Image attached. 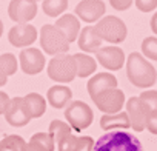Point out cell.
Instances as JSON below:
<instances>
[{
  "label": "cell",
  "mask_w": 157,
  "mask_h": 151,
  "mask_svg": "<svg viewBox=\"0 0 157 151\" xmlns=\"http://www.w3.org/2000/svg\"><path fill=\"white\" fill-rule=\"evenodd\" d=\"M126 77L137 88H149L157 82V71L140 52H131L126 59Z\"/></svg>",
  "instance_id": "obj_1"
},
{
  "label": "cell",
  "mask_w": 157,
  "mask_h": 151,
  "mask_svg": "<svg viewBox=\"0 0 157 151\" xmlns=\"http://www.w3.org/2000/svg\"><path fill=\"white\" fill-rule=\"evenodd\" d=\"M93 151H143V146L134 134L114 130L100 136L94 142Z\"/></svg>",
  "instance_id": "obj_2"
},
{
  "label": "cell",
  "mask_w": 157,
  "mask_h": 151,
  "mask_svg": "<svg viewBox=\"0 0 157 151\" xmlns=\"http://www.w3.org/2000/svg\"><path fill=\"white\" fill-rule=\"evenodd\" d=\"M48 133L54 136L57 151H80L93 140V137L90 136H83V137L74 136L71 126L62 120H52Z\"/></svg>",
  "instance_id": "obj_3"
},
{
  "label": "cell",
  "mask_w": 157,
  "mask_h": 151,
  "mask_svg": "<svg viewBox=\"0 0 157 151\" xmlns=\"http://www.w3.org/2000/svg\"><path fill=\"white\" fill-rule=\"evenodd\" d=\"M48 77L57 83H69L77 77V65L74 56L59 54L49 60L48 65Z\"/></svg>",
  "instance_id": "obj_4"
},
{
  "label": "cell",
  "mask_w": 157,
  "mask_h": 151,
  "mask_svg": "<svg viewBox=\"0 0 157 151\" xmlns=\"http://www.w3.org/2000/svg\"><path fill=\"white\" fill-rule=\"evenodd\" d=\"M40 45L46 54L59 56L66 54L69 49V42L66 36L56 25H43L40 29Z\"/></svg>",
  "instance_id": "obj_5"
},
{
  "label": "cell",
  "mask_w": 157,
  "mask_h": 151,
  "mask_svg": "<svg viewBox=\"0 0 157 151\" xmlns=\"http://www.w3.org/2000/svg\"><path fill=\"white\" fill-rule=\"evenodd\" d=\"M65 119L66 123L75 131H83L93 123L94 113L88 103L82 100H72L65 108Z\"/></svg>",
  "instance_id": "obj_6"
},
{
  "label": "cell",
  "mask_w": 157,
  "mask_h": 151,
  "mask_svg": "<svg viewBox=\"0 0 157 151\" xmlns=\"http://www.w3.org/2000/svg\"><path fill=\"white\" fill-rule=\"evenodd\" d=\"M94 28H96V33L99 34V37L109 43H122L128 34L125 22L116 16L102 17Z\"/></svg>",
  "instance_id": "obj_7"
},
{
  "label": "cell",
  "mask_w": 157,
  "mask_h": 151,
  "mask_svg": "<svg viewBox=\"0 0 157 151\" xmlns=\"http://www.w3.org/2000/svg\"><path fill=\"white\" fill-rule=\"evenodd\" d=\"M93 102L96 103V106L103 111L105 114H117L122 111L123 103H125V94L122 90L119 88H111V90H105L102 93H99Z\"/></svg>",
  "instance_id": "obj_8"
},
{
  "label": "cell",
  "mask_w": 157,
  "mask_h": 151,
  "mask_svg": "<svg viewBox=\"0 0 157 151\" xmlns=\"http://www.w3.org/2000/svg\"><path fill=\"white\" fill-rule=\"evenodd\" d=\"M3 116H5L6 122L11 126H16V128L26 126L33 120L25 97H14V99H11V102H10V105H8V108H6Z\"/></svg>",
  "instance_id": "obj_9"
},
{
  "label": "cell",
  "mask_w": 157,
  "mask_h": 151,
  "mask_svg": "<svg viewBox=\"0 0 157 151\" xmlns=\"http://www.w3.org/2000/svg\"><path fill=\"white\" fill-rule=\"evenodd\" d=\"M8 16L16 23H28L37 16L36 0H11L8 6Z\"/></svg>",
  "instance_id": "obj_10"
},
{
  "label": "cell",
  "mask_w": 157,
  "mask_h": 151,
  "mask_svg": "<svg viewBox=\"0 0 157 151\" xmlns=\"http://www.w3.org/2000/svg\"><path fill=\"white\" fill-rule=\"evenodd\" d=\"M149 113L151 110L140 100V97H129L126 100V114L134 131L140 133L146 128V117Z\"/></svg>",
  "instance_id": "obj_11"
},
{
  "label": "cell",
  "mask_w": 157,
  "mask_h": 151,
  "mask_svg": "<svg viewBox=\"0 0 157 151\" xmlns=\"http://www.w3.org/2000/svg\"><path fill=\"white\" fill-rule=\"evenodd\" d=\"M19 62H20L22 71L28 76H36V74L42 72V69L45 68V63H46L43 52L37 48L22 49V52L19 56Z\"/></svg>",
  "instance_id": "obj_12"
},
{
  "label": "cell",
  "mask_w": 157,
  "mask_h": 151,
  "mask_svg": "<svg viewBox=\"0 0 157 151\" xmlns=\"http://www.w3.org/2000/svg\"><path fill=\"white\" fill-rule=\"evenodd\" d=\"M8 40L16 48H26L37 40V29L29 23H17L10 29Z\"/></svg>",
  "instance_id": "obj_13"
},
{
  "label": "cell",
  "mask_w": 157,
  "mask_h": 151,
  "mask_svg": "<svg viewBox=\"0 0 157 151\" xmlns=\"http://www.w3.org/2000/svg\"><path fill=\"white\" fill-rule=\"evenodd\" d=\"M105 10L106 6L102 0H82L75 6V16L86 23H94L103 17Z\"/></svg>",
  "instance_id": "obj_14"
},
{
  "label": "cell",
  "mask_w": 157,
  "mask_h": 151,
  "mask_svg": "<svg viewBox=\"0 0 157 151\" xmlns=\"http://www.w3.org/2000/svg\"><path fill=\"white\" fill-rule=\"evenodd\" d=\"M96 59L103 68L119 71L125 63V52L119 46H103L96 52Z\"/></svg>",
  "instance_id": "obj_15"
},
{
  "label": "cell",
  "mask_w": 157,
  "mask_h": 151,
  "mask_svg": "<svg viewBox=\"0 0 157 151\" xmlns=\"http://www.w3.org/2000/svg\"><path fill=\"white\" fill-rule=\"evenodd\" d=\"M88 94L91 99H94L99 93L105 91V90H111V88H117V79L116 76L111 72H99L94 74L93 77L88 80Z\"/></svg>",
  "instance_id": "obj_16"
},
{
  "label": "cell",
  "mask_w": 157,
  "mask_h": 151,
  "mask_svg": "<svg viewBox=\"0 0 157 151\" xmlns=\"http://www.w3.org/2000/svg\"><path fill=\"white\" fill-rule=\"evenodd\" d=\"M46 102L56 110L66 108L72 102V91L65 85H54L46 93Z\"/></svg>",
  "instance_id": "obj_17"
},
{
  "label": "cell",
  "mask_w": 157,
  "mask_h": 151,
  "mask_svg": "<svg viewBox=\"0 0 157 151\" xmlns=\"http://www.w3.org/2000/svg\"><path fill=\"white\" fill-rule=\"evenodd\" d=\"M78 42V48L85 52H97L102 48V39L99 37V34L96 33L94 26H86L83 29H80V34L77 37Z\"/></svg>",
  "instance_id": "obj_18"
},
{
  "label": "cell",
  "mask_w": 157,
  "mask_h": 151,
  "mask_svg": "<svg viewBox=\"0 0 157 151\" xmlns=\"http://www.w3.org/2000/svg\"><path fill=\"white\" fill-rule=\"evenodd\" d=\"M54 25L66 36L69 43L74 42L78 37V34H80V20L74 14H63L62 17L57 19V22Z\"/></svg>",
  "instance_id": "obj_19"
},
{
  "label": "cell",
  "mask_w": 157,
  "mask_h": 151,
  "mask_svg": "<svg viewBox=\"0 0 157 151\" xmlns=\"http://www.w3.org/2000/svg\"><path fill=\"white\" fill-rule=\"evenodd\" d=\"M100 128L108 131H114V130H126L131 128L129 123V117L126 114V111H120L117 114H103L100 119Z\"/></svg>",
  "instance_id": "obj_20"
},
{
  "label": "cell",
  "mask_w": 157,
  "mask_h": 151,
  "mask_svg": "<svg viewBox=\"0 0 157 151\" xmlns=\"http://www.w3.org/2000/svg\"><path fill=\"white\" fill-rule=\"evenodd\" d=\"M56 142L51 133H36L31 136L29 142L25 146V151H54Z\"/></svg>",
  "instance_id": "obj_21"
},
{
  "label": "cell",
  "mask_w": 157,
  "mask_h": 151,
  "mask_svg": "<svg viewBox=\"0 0 157 151\" xmlns=\"http://www.w3.org/2000/svg\"><path fill=\"white\" fill-rule=\"evenodd\" d=\"M74 60H75V65H77V76L82 79L90 77V76L94 74L96 69H97V62L88 54L77 52V54H74Z\"/></svg>",
  "instance_id": "obj_22"
},
{
  "label": "cell",
  "mask_w": 157,
  "mask_h": 151,
  "mask_svg": "<svg viewBox=\"0 0 157 151\" xmlns=\"http://www.w3.org/2000/svg\"><path fill=\"white\" fill-rule=\"evenodd\" d=\"M25 100L28 103V108H29L33 119L42 117L45 114V111H46V99L45 97H42L37 93H29L28 96H25Z\"/></svg>",
  "instance_id": "obj_23"
},
{
  "label": "cell",
  "mask_w": 157,
  "mask_h": 151,
  "mask_svg": "<svg viewBox=\"0 0 157 151\" xmlns=\"http://www.w3.org/2000/svg\"><path fill=\"white\" fill-rule=\"evenodd\" d=\"M68 8V0H43L42 10L49 17H59Z\"/></svg>",
  "instance_id": "obj_24"
},
{
  "label": "cell",
  "mask_w": 157,
  "mask_h": 151,
  "mask_svg": "<svg viewBox=\"0 0 157 151\" xmlns=\"http://www.w3.org/2000/svg\"><path fill=\"white\" fill-rule=\"evenodd\" d=\"M25 146L26 142L17 134L6 136L5 139L0 140V151H25Z\"/></svg>",
  "instance_id": "obj_25"
},
{
  "label": "cell",
  "mask_w": 157,
  "mask_h": 151,
  "mask_svg": "<svg viewBox=\"0 0 157 151\" xmlns=\"http://www.w3.org/2000/svg\"><path fill=\"white\" fill-rule=\"evenodd\" d=\"M142 56L157 62V37H146L142 42Z\"/></svg>",
  "instance_id": "obj_26"
},
{
  "label": "cell",
  "mask_w": 157,
  "mask_h": 151,
  "mask_svg": "<svg viewBox=\"0 0 157 151\" xmlns=\"http://www.w3.org/2000/svg\"><path fill=\"white\" fill-rule=\"evenodd\" d=\"M0 63H2L3 71H5V74L8 76V77L17 72L19 62H17V59H16L14 54H11V52H5V54H2V56H0Z\"/></svg>",
  "instance_id": "obj_27"
},
{
  "label": "cell",
  "mask_w": 157,
  "mask_h": 151,
  "mask_svg": "<svg viewBox=\"0 0 157 151\" xmlns=\"http://www.w3.org/2000/svg\"><path fill=\"white\" fill-rule=\"evenodd\" d=\"M139 97L151 111H157V91L155 90H146Z\"/></svg>",
  "instance_id": "obj_28"
},
{
  "label": "cell",
  "mask_w": 157,
  "mask_h": 151,
  "mask_svg": "<svg viewBox=\"0 0 157 151\" xmlns=\"http://www.w3.org/2000/svg\"><path fill=\"white\" fill-rule=\"evenodd\" d=\"M136 6L142 13H151L157 8V0H136Z\"/></svg>",
  "instance_id": "obj_29"
},
{
  "label": "cell",
  "mask_w": 157,
  "mask_h": 151,
  "mask_svg": "<svg viewBox=\"0 0 157 151\" xmlns=\"http://www.w3.org/2000/svg\"><path fill=\"white\" fill-rule=\"evenodd\" d=\"M146 130L151 134L157 136V111H151L148 114V117H146Z\"/></svg>",
  "instance_id": "obj_30"
},
{
  "label": "cell",
  "mask_w": 157,
  "mask_h": 151,
  "mask_svg": "<svg viewBox=\"0 0 157 151\" xmlns=\"http://www.w3.org/2000/svg\"><path fill=\"white\" fill-rule=\"evenodd\" d=\"M132 2H134V0H109L111 6L116 11H126L132 5Z\"/></svg>",
  "instance_id": "obj_31"
},
{
  "label": "cell",
  "mask_w": 157,
  "mask_h": 151,
  "mask_svg": "<svg viewBox=\"0 0 157 151\" xmlns=\"http://www.w3.org/2000/svg\"><path fill=\"white\" fill-rule=\"evenodd\" d=\"M10 102H11L10 96H8L5 91H0V114H5V111H6Z\"/></svg>",
  "instance_id": "obj_32"
},
{
  "label": "cell",
  "mask_w": 157,
  "mask_h": 151,
  "mask_svg": "<svg viewBox=\"0 0 157 151\" xmlns=\"http://www.w3.org/2000/svg\"><path fill=\"white\" fill-rule=\"evenodd\" d=\"M6 80H8V76L5 74L3 66H2V63H0V87H3L6 83Z\"/></svg>",
  "instance_id": "obj_33"
},
{
  "label": "cell",
  "mask_w": 157,
  "mask_h": 151,
  "mask_svg": "<svg viewBox=\"0 0 157 151\" xmlns=\"http://www.w3.org/2000/svg\"><path fill=\"white\" fill-rule=\"evenodd\" d=\"M151 29L157 36V13H154V16L151 17Z\"/></svg>",
  "instance_id": "obj_34"
},
{
  "label": "cell",
  "mask_w": 157,
  "mask_h": 151,
  "mask_svg": "<svg viewBox=\"0 0 157 151\" xmlns=\"http://www.w3.org/2000/svg\"><path fill=\"white\" fill-rule=\"evenodd\" d=\"M93 146H94V140H91L83 149H80V151H93Z\"/></svg>",
  "instance_id": "obj_35"
},
{
  "label": "cell",
  "mask_w": 157,
  "mask_h": 151,
  "mask_svg": "<svg viewBox=\"0 0 157 151\" xmlns=\"http://www.w3.org/2000/svg\"><path fill=\"white\" fill-rule=\"evenodd\" d=\"M2 34H3V22L0 20V37H2Z\"/></svg>",
  "instance_id": "obj_36"
},
{
  "label": "cell",
  "mask_w": 157,
  "mask_h": 151,
  "mask_svg": "<svg viewBox=\"0 0 157 151\" xmlns=\"http://www.w3.org/2000/svg\"><path fill=\"white\" fill-rule=\"evenodd\" d=\"M36 2H37V0H36Z\"/></svg>",
  "instance_id": "obj_37"
}]
</instances>
